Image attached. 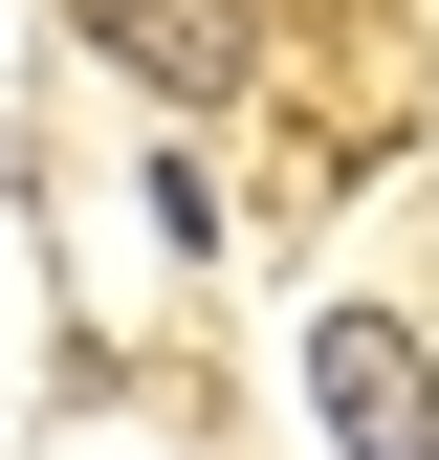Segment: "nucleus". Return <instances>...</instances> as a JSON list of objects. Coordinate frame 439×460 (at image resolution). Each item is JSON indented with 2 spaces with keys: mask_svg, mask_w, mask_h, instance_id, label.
<instances>
[{
  "mask_svg": "<svg viewBox=\"0 0 439 460\" xmlns=\"http://www.w3.org/2000/svg\"><path fill=\"white\" fill-rule=\"evenodd\" d=\"M88 44H110L154 110H220V88H264L286 22H264V0H88Z\"/></svg>",
  "mask_w": 439,
  "mask_h": 460,
  "instance_id": "2",
  "label": "nucleus"
},
{
  "mask_svg": "<svg viewBox=\"0 0 439 460\" xmlns=\"http://www.w3.org/2000/svg\"><path fill=\"white\" fill-rule=\"evenodd\" d=\"M308 394H329L352 460H439V351H417L396 307H329V329H308Z\"/></svg>",
  "mask_w": 439,
  "mask_h": 460,
  "instance_id": "1",
  "label": "nucleus"
}]
</instances>
